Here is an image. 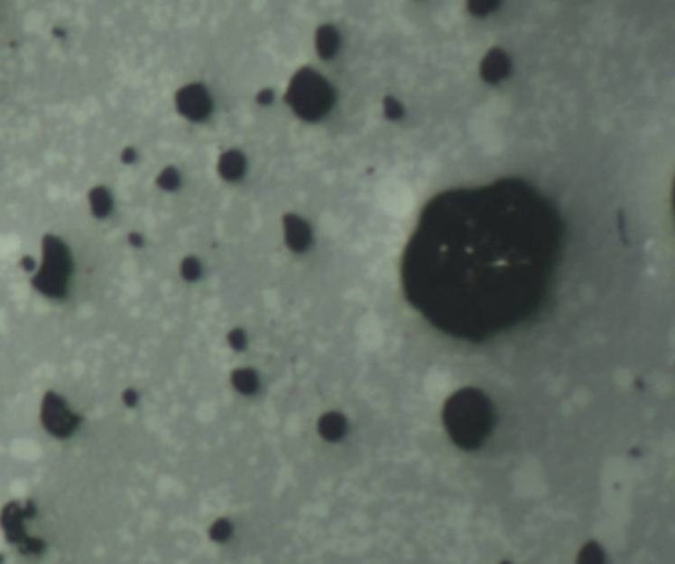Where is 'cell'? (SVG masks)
I'll use <instances>...</instances> for the list:
<instances>
[{"label":"cell","instance_id":"6da1fadb","mask_svg":"<svg viewBox=\"0 0 675 564\" xmlns=\"http://www.w3.org/2000/svg\"><path fill=\"white\" fill-rule=\"evenodd\" d=\"M565 245V222L519 179L456 189L430 200L402 255V290L436 329L482 341L545 303Z\"/></svg>","mask_w":675,"mask_h":564},{"label":"cell","instance_id":"7a4b0ae2","mask_svg":"<svg viewBox=\"0 0 675 564\" xmlns=\"http://www.w3.org/2000/svg\"><path fill=\"white\" fill-rule=\"evenodd\" d=\"M446 422L458 442L472 446L487 434L491 424V408L479 393L464 391L449 400L446 408Z\"/></svg>","mask_w":675,"mask_h":564},{"label":"cell","instance_id":"3957f363","mask_svg":"<svg viewBox=\"0 0 675 564\" xmlns=\"http://www.w3.org/2000/svg\"><path fill=\"white\" fill-rule=\"evenodd\" d=\"M288 101L298 116L307 121H317L331 111L335 91L317 71L301 69L291 79Z\"/></svg>","mask_w":675,"mask_h":564},{"label":"cell","instance_id":"277c9868","mask_svg":"<svg viewBox=\"0 0 675 564\" xmlns=\"http://www.w3.org/2000/svg\"><path fill=\"white\" fill-rule=\"evenodd\" d=\"M511 71V60L501 50H491V52L482 61V78L489 84H499L505 79Z\"/></svg>","mask_w":675,"mask_h":564},{"label":"cell","instance_id":"5b68a950","mask_svg":"<svg viewBox=\"0 0 675 564\" xmlns=\"http://www.w3.org/2000/svg\"><path fill=\"white\" fill-rule=\"evenodd\" d=\"M285 234H288V242L295 252H305L311 245L310 226L298 217L285 218Z\"/></svg>","mask_w":675,"mask_h":564},{"label":"cell","instance_id":"8992f818","mask_svg":"<svg viewBox=\"0 0 675 564\" xmlns=\"http://www.w3.org/2000/svg\"><path fill=\"white\" fill-rule=\"evenodd\" d=\"M315 42H317V50H319V54L327 60H331L337 54V50H339V46H341V36L333 26L325 24V26L317 30Z\"/></svg>","mask_w":675,"mask_h":564},{"label":"cell","instance_id":"52a82bcc","mask_svg":"<svg viewBox=\"0 0 675 564\" xmlns=\"http://www.w3.org/2000/svg\"><path fill=\"white\" fill-rule=\"evenodd\" d=\"M384 111H386V116H388V117H391V119H398V117H402V113H404L402 106H401V104H398V101H396V99H393V97H386V99H384Z\"/></svg>","mask_w":675,"mask_h":564}]
</instances>
